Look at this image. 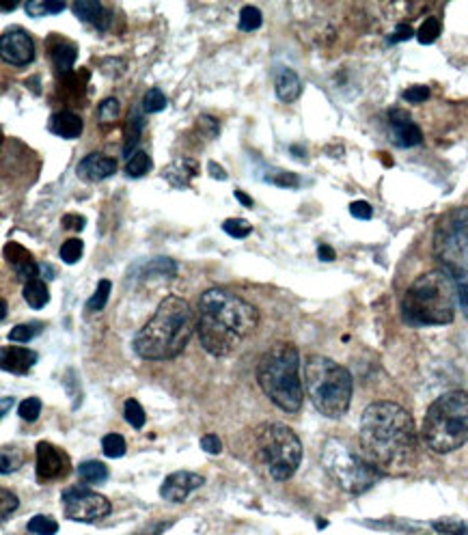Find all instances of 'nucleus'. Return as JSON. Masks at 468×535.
I'll use <instances>...</instances> for the list:
<instances>
[{
  "label": "nucleus",
  "instance_id": "nucleus-30",
  "mask_svg": "<svg viewBox=\"0 0 468 535\" xmlns=\"http://www.w3.org/2000/svg\"><path fill=\"white\" fill-rule=\"evenodd\" d=\"M110 290H113V283L108 279H102L98 283V290L91 296V301L87 303V309L89 311H102L106 307V303H108V296H110Z\"/></svg>",
  "mask_w": 468,
  "mask_h": 535
},
{
  "label": "nucleus",
  "instance_id": "nucleus-27",
  "mask_svg": "<svg viewBox=\"0 0 468 535\" xmlns=\"http://www.w3.org/2000/svg\"><path fill=\"white\" fill-rule=\"evenodd\" d=\"M65 9V3L61 0H33V3L26 4V13L30 18H44L48 13H61Z\"/></svg>",
  "mask_w": 468,
  "mask_h": 535
},
{
  "label": "nucleus",
  "instance_id": "nucleus-10",
  "mask_svg": "<svg viewBox=\"0 0 468 535\" xmlns=\"http://www.w3.org/2000/svg\"><path fill=\"white\" fill-rule=\"evenodd\" d=\"M434 253L449 270L468 272V207H454L436 224Z\"/></svg>",
  "mask_w": 468,
  "mask_h": 535
},
{
  "label": "nucleus",
  "instance_id": "nucleus-22",
  "mask_svg": "<svg viewBox=\"0 0 468 535\" xmlns=\"http://www.w3.org/2000/svg\"><path fill=\"white\" fill-rule=\"evenodd\" d=\"M196 175V164L193 160H178L171 167L164 169V178L171 181L173 186L182 189V186H188V181Z\"/></svg>",
  "mask_w": 468,
  "mask_h": 535
},
{
  "label": "nucleus",
  "instance_id": "nucleus-32",
  "mask_svg": "<svg viewBox=\"0 0 468 535\" xmlns=\"http://www.w3.org/2000/svg\"><path fill=\"white\" fill-rule=\"evenodd\" d=\"M24 464V452L18 447H3V475L13 473Z\"/></svg>",
  "mask_w": 468,
  "mask_h": 535
},
{
  "label": "nucleus",
  "instance_id": "nucleus-13",
  "mask_svg": "<svg viewBox=\"0 0 468 535\" xmlns=\"http://www.w3.org/2000/svg\"><path fill=\"white\" fill-rule=\"evenodd\" d=\"M0 55H3V61L9 63V66L24 67L35 58V44L30 39V35L22 29L7 31V33L0 37Z\"/></svg>",
  "mask_w": 468,
  "mask_h": 535
},
{
  "label": "nucleus",
  "instance_id": "nucleus-53",
  "mask_svg": "<svg viewBox=\"0 0 468 535\" xmlns=\"http://www.w3.org/2000/svg\"><path fill=\"white\" fill-rule=\"evenodd\" d=\"M317 255H320L322 261H333L334 259V250L331 249V246L322 244L320 249H317Z\"/></svg>",
  "mask_w": 468,
  "mask_h": 535
},
{
  "label": "nucleus",
  "instance_id": "nucleus-5",
  "mask_svg": "<svg viewBox=\"0 0 468 535\" xmlns=\"http://www.w3.org/2000/svg\"><path fill=\"white\" fill-rule=\"evenodd\" d=\"M257 382L270 399L285 413H298L302 406L300 355L294 344H276L259 358Z\"/></svg>",
  "mask_w": 468,
  "mask_h": 535
},
{
  "label": "nucleus",
  "instance_id": "nucleus-2",
  "mask_svg": "<svg viewBox=\"0 0 468 535\" xmlns=\"http://www.w3.org/2000/svg\"><path fill=\"white\" fill-rule=\"evenodd\" d=\"M259 313L251 303L225 290L201 294L196 309V333L212 356H229L255 333Z\"/></svg>",
  "mask_w": 468,
  "mask_h": 535
},
{
  "label": "nucleus",
  "instance_id": "nucleus-24",
  "mask_svg": "<svg viewBox=\"0 0 468 535\" xmlns=\"http://www.w3.org/2000/svg\"><path fill=\"white\" fill-rule=\"evenodd\" d=\"M141 276L143 279H152V276H167V279H171V276L178 275V266H175L173 259H164V257H158V259H152L147 261V264L141 266Z\"/></svg>",
  "mask_w": 468,
  "mask_h": 535
},
{
  "label": "nucleus",
  "instance_id": "nucleus-12",
  "mask_svg": "<svg viewBox=\"0 0 468 535\" xmlns=\"http://www.w3.org/2000/svg\"><path fill=\"white\" fill-rule=\"evenodd\" d=\"M72 470V462L63 449H58L52 443H37V479L39 481H56L67 478Z\"/></svg>",
  "mask_w": 468,
  "mask_h": 535
},
{
  "label": "nucleus",
  "instance_id": "nucleus-14",
  "mask_svg": "<svg viewBox=\"0 0 468 535\" xmlns=\"http://www.w3.org/2000/svg\"><path fill=\"white\" fill-rule=\"evenodd\" d=\"M204 484H205V479L201 478V475L190 473V470H178V473L169 475V478L162 481L160 496L171 503H184L186 499H188L190 492L201 488Z\"/></svg>",
  "mask_w": 468,
  "mask_h": 535
},
{
  "label": "nucleus",
  "instance_id": "nucleus-39",
  "mask_svg": "<svg viewBox=\"0 0 468 535\" xmlns=\"http://www.w3.org/2000/svg\"><path fill=\"white\" fill-rule=\"evenodd\" d=\"M141 130H143V117L136 112L134 117H130V123H127V141L124 147L127 158L132 156V147H134L138 143V138H141Z\"/></svg>",
  "mask_w": 468,
  "mask_h": 535
},
{
  "label": "nucleus",
  "instance_id": "nucleus-44",
  "mask_svg": "<svg viewBox=\"0 0 468 535\" xmlns=\"http://www.w3.org/2000/svg\"><path fill=\"white\" fill-rule=\"evenodd\" d=\"M119 101H117L115 98H106L102 104H100V110H98V117L100 121L102 123H113L117 117H119Z\"/></svg>",
  "mask_w": 468,
  "mask_h": 535
},
{
  "label": "nucleus",
  "instance_id": "nucleus-8",
  "mask_svg": "<svg viewBox=\"0 0 468 535\" xmlns=\"http://www.w3.org/2000/svg\"><path fill=\"white\" fill-rule=\"evenodd\" d=\"M255 452L270 478L285 481L300 467L302 443L291 427L264 424L255 430Z\"/></svg>",
  "mask_w": 468,
  "mask_h": 535
},
{
  "label": "nucleus",
  "instance_id": "nucleus-31",
  "mask_svg": "<svg viewBox=\"0 0 468 535\" xmlns=\"http://www.w3.org/2000/svg\"><path fill=\"white\" fill-rule=\"evenodd\" d=\"M264 22V15L259 12L257 7H253V4H247V7L240 12V29L247 31V33H253V31H257L259 26Z\"/></svg>",
  "mask_w": 468,
  "mask_h": 535
},
{
  "label": "nucleus",
  "instance_id": "nucleus-35",
  "mask_svg": "<svg viewBox=\"0 0 468 535\" xmlns=\"http://www.w3.org/2000/svg\"><path fill=\"white\" fill-rule=\"evenodd\" d=\"M126 449H127V445H126L124 436H121V434H106L102 438V452H104V456H108V458H121L126 453Z\"/></svg>",
  "mask_w": 468,
  "mask_h": 535
},
{
  "label": "nucleus",
  "instance_id": "nucleus-40",
  "mask_svg": "<svg viewBox=\"0 0 468 535\" xmlns=\"http://www.w3.org/2000/svg\"><path fill=\"white\" fill-rule=\"evenodd\" d=\"M143 109L145 112H160L167 109V95L162 93L160 89L153 87L145 93V100H143Z\"/></svg>",
  "mask_w": 468,
  "mask_h": 535
},
{
  "label": "nucleus",
  "instance_id": "nucleus-16",
  "mask_svg": "<svg viewBox=\"0 0 468 535\" xmlns=\"http://www.w3.org/2000/svg\"><path fill=\"white\" fill-rule=\"evenodd\" d=\"M76 171L78 178L87 181H102L117 173V162L115 158L104 156V153H89L87 158H82L81 162H78Z\"/></svg>",
  "mask_w": 468,
  "mask_h": 535
},
{
  "label": "nucleus",
  "instance_id": "nucleus-33",
  "mask_svg": "<svg viewBox=\"0 0 468 535\" xmlns=\"http://www.w3.org/2000/svg\"><path fill=\"white\" fill-rule=\"evenodd\" d=\"M29 531L35 535H56L58 522L52 516H35L29 521Z\"/></svg>",
  "mask_w": 468,
  "mask_h": 535
},
{
  "label": "nucleus",
  "instance_id": "nucleus-49",
  "mask_svg": "<svg viewBox=\"0 0 468 535\" xmlns=\"http://www.w3.org/2000/svg\"><path fill=\"white\" fill-rule=\"evenodd\" d=\"M84 223H87V218L78 216V214H65L63 216V227L72 229V232H82Z\"/></svg>",
  "mask_w": 468,
  "mask_h": 535
},
{
  "label": "nucleus",
  "instance_id": "nucleus-42",
  "mask_svg": "<svg viewBox=\"0 0 468 535\" xmlns=\"http://www.w3.org/2000/svg\"><path fill=\"white\" fill-rule=\"evenodd\" d=\"M82 250H84L82 240H78V238L67 240V242L61 246V259L65 261V264H69V266L76 264V261L82 257Z\"/></svg>",
  "mask_w": 468,
  "mask_h": 535
},
{
  "label": "nucleus",
  "instance_id": "nucleus-37",
  "mask_svg": "<svg viewBox=\"0 0 468 535\" xmlns=\"http://www.w3.org/2000/svg\"><path fill=\"white\" fill-rule=\"evenodd\" d=\"M222 229L231 235V238H247V235H251L253 232V224L248 221H244V218H227L225 223H222Z\"/></svg>",
  "mask_w": 468,
  "mask_h": 535
},
{
  "label": "nucleus",
  "instance_id": "nucleus-38",
  "mask_svg": "<svg viewBox=\"0 0 468 535\" xmlns=\"http://www.w3.org/2000/svg\"><path fill=\"white\" fill-rule=\"evenodd\" d=\"M440 35V20L438 18H428L425 22L421 24V29H419L417 33V39L421 41V44H434L436 39H438Z\"/></svg>",
  "mask_w": 468,
  "mask_h": 535
},
{
  "label": "nucleus",
  "instance_id": "nucleus-7",
  "mask_svg": "<svg viewBox=\"0 0 468 535\" xmlns=\"http://www.w3.org/2000/svg\"><path fill=\"white\" fill-rule=\"evenodd\" d=\"M421 436L434 453H451L468 443V393L449 390L428 408Z\"/></svg>",
  "mask_w": 468,
  "mask_h": 535
},
{
  "label": "nucleus",
  "instance_id": "nucleus-15",
  "mask_svg": "<svg viewBox=\"0 0 468 535\" xmlns=\"http://www.w3.org/2000/svg\"><path fill=\"white\" fill-rule=\"evenodd\" d=\"M388 126L393 132V143L397 147H414L423 141V134L419 126L411 119L406 110L393 109L388 112Z\"/></svg>",
  "mask_w": 468,
  "mask_h": 535
},
{
  "label": "nucleus",
  "instance_id": "nucleus-20",
  "mask_svg": "<svg viewBox=\"0 0 468 535\" xmlns=\"http://www.w3.org/2000/svg\"><path fill=\"white\" fill-rule=\"evenodd\" d=\"M72 12L78 20L95 24L100 31H106V26L110 22V13L106 12L102 4L95 3V0H78V3H74Z\"/></svg>",
  "mask_w": 468,
  "mask_h": 535
},
{
  "label": "nucleus",
  "instance_id": "nucleus-29",
  "mask_svg": "<svg viewBox=\"0 0 468 535\" xmlns=\"http://www.w3.org/2000/svg\"><path fill=\"white\" fill-rule=\"evenodd\" d=\"M446 270H449V268H446ZM449 272L455 281L457 304H460V309L468 318V272L466 270H449Z\"/></svg>",
  "mask_w": 468,
  "mask_h": 535
},
{
  "label": "nucleus",
  "instance_id": "nucleus-54",
  "mask_svg": "<svg viewBox=\"0 0 468 535\" xmlns=\"http://www.w3.org/2000/svg\"><path fill=\"white\" fill-rule=\"evenodd\" d=\"M207 167H210V171H212V178H216V180H227L225 169L218 167L216 162H210V164H207Z\"/></svg>",
  "mask_w": 468,
  "mask_h": 535
},
{
  "label": "nucleus",
  "instance_id": "nucleus-52",
  "mask_svg": "<svg viewBox=\"0 0 468 535\" xmlns=\"http://www.w3.org/2000/svg\"><path fill=\"white\" fill-rule=\"evenodd\" d=\"M414 33H412V29L408 24H400L395 29V35H393V41H406V39H411Z\"/></svg>",
  "mask_w": 468,
  "mask_h": 535
},
{
  "label": "nucleus",
  "instance_id": "nucleus-3",
  "mask_svg": "<svg viewBox=\"0 0 468 535\" xmlns=\"http://www.w3.org/2000/svg\"><path fill=\"white\" fill-rule=\"evenodd\" d=\"M196 329L195 311L182 296H167L156 313L138 330L132 347L145 361H169L179 356Z\"/></svg>",
  "mask_w": 468,
  "mask_h": 535
},
{
  "label": "nucleus",
  "instance_id": "nucleus-9",
  "mask_svg": "<svg viewBox=\"0 0 468 535\" xmlns=\"http://www.w3.org/2000/svg\"><path fill=\"white\" fill-rule=\"evenodd\" d=\"M322 464L326 473L339 488L350 495H363L374 488L382 473L371 467L363 458V453H354L345 443L337 438H328L322 449Z\"/></svg>",
  "mask_w": 468,
  "mask_h": 535
},
{
  "label": "nucleus",
  "instance_id": "nucleus-19",
  "mask_svg": "<svg viewBox=\"0 0 468 535\" xmlns=\"http://www.w3.org/2000/svg\"><path fill=\"white\" fill-rule=\"evenodd\" d=\"M48 130L56 134V136L72 141V138L81 136L84 130V123L81 117L74 115V112L63 110V112H55V115L50 117V121H48Z\"/></svg>",
  "mask_w": 468,
  "mask_h": 535
},
{
  "label": "nucleus",
  "instance_id": "nucleus-17",
  "mask_svg": "<svg viewBox=\"0 0 468 535\" xmlns=\"http://www.w3.org/2000/svg\"><path fill=\"white\" fill-rule=\"evenodd\" d=\"M0 358H3L4 372L24 376V373H29L37 363V352L22 346H4L3 352H0Z\"/></svg>",
  "mask_w": 468,
  "mask_h": 535
},
{
  "label": "nucleus",
  "instance_id": "nucleus-4",
  "mask_svg": "<svg viewBox=\"0 0 468 535\" xmlns=\"http://www.w3.org/2000/svg\"><path fill=\"white\" fill-rule=\"evenodd\" d=\"M455 304V281L451 272L443 268V270L425 272L408 287L402 301V313L414 329L445 326L454 322Z\"/></svg>",
  "mask_w": 468,
  "mask_h": 535
},
{
  "label": "nucleus",
  "instance_id": "nucleus-58",
  "mask_svg": "<svg viewBox=\"0 0 468 535\" xmlns=\"http://www.w3.org/2000/svg\"><path fill=\"white\" fill-rule=\"evenodd\" d=\"M4 318H7V303L3 301V320H4Z\"/></svg>",
  "mask_w": 468,
  "mask_h": 535
},
{
  "label": "nucleus",
  "instance_id": "nucleus-55",
  "mask_svg": "<svg viewBox=\"0 0 468 535\" xmlns=\"http://www.w3.org/2000/svg\"><path fill=\"white\" fill-rule=\"evenodd\" d=\"M236 199L242 203V206H247V207H253V199L248 195H244L242 190H236Z\"/></svg>",
  "mask_w": 468,
  "mask_h": 535
},
{
  "label": "nucleus",
  "instance_id": "nucleus-21",
  "mask_svg": "<svg viewBox=\"0 0 468 535\" xmlns=\"http://www.w3.org/2000/svg\"><path fill=\"white\" fill-rule=\"evenodd\" d=\"M276 95H279L281 101H287V104H291V101H296L300 98L302 93V80L298 78V74L294 69L290 67H283L279 74H276Z\"/></svg>",
  "mask_w": 468,
  "mask_h": 535
},
{
  "label": "nucleus",
  "instance_id": "nucleus-28",
  "mask_svg": "<svg viewBox=\"0 0 468 535\" xmlns=\"http://www.w3.org/2000/svg\"><path fill=\"white\" fill-rule=\"evenodd\" d=\"M149 169H152V158H149L145 152H134L130 158H127L126 173L130 175V178H141V175H145Z\"/></svg>",
  "mask_w": 468,
  "mask_h": 535
},
{
  "label": "nucleus",
  "instance_id": "nucleus-57",
  "mask_svg": "<svg viewBox=\"0 0 468 535\" xmlns=\"http://www.w3.org/2000/svg\"><path fill=\"white\" fill-rule=\"evenodd\" d=\"M18 7V4L12 3V4H3V12H13V9Z\"/></svg>",
  "mask_w": 468,
  "mask_h": 535
},
{
  "label": "nucleus",
  "instance_id": "nucleus-18",
  "mask_svg": "<svg viewBox=\"0 0 468 535\" xmlns=\"http://www.w3.org/2000/svg\"><path fill=\"white\" fill-rule=\"evenodd\" d=\"M4 255H7L9 264L13 266L18 279L24 281V285L26 283L35 281L37 276H39V266L35 264L33 257H30V253H26L22 246H18V244L4 246Z\"/></svg>",
  "mask_w": 468,
  "mask_h": 535
},
{
  "label": "nucleus",
  "instance_id": "nucleus-11",
  "mask_svg": "<svg viewBox=\"0 0 468 535\" xmlns=\"http://www.w3.org/2000/svg\"><path fill=\"white\" fill-rule=\"evenodd\" d=\"M63 512L74 522H98L113 512V505L106 496L89 488H67L61 496Z\"/></svg>",
  "mask_w": 468,
  "mask_h": 535
},
{
  "label": "nucleus",
  "instance_id": "nucleus-6",
  "mask_svg": "<svg viewBox=\"0 0 468 535\" xmlns=\"http://www.w3.org/2000/svg\"><path fill=\"white\" fill-rule=\"evenodd\" d=\"M305 389L308 399L328 419H342L352 401V376L328 356H308L305 361Z\"/></svg>",
  "mask_w": 468,
  "mask_h": 535
},
{
  "label": "nucleus",
  "instance_id": "nucleus-34",
  "mask_svg": "<svg viewBox=\"0 0 468 535\" xmlns=\"http://www.w3.org/2000/svg\"><path fill=\"white\" fill-rule=\"evenodd\" d=\"M124 413H126V421L130 424L134 430H141L143 425H145V410H143V406L138 404L136 399H127L126 406H124Z\"/></svg>",
  "mask_w": 468,
  "mask_h": 535
},
{
  "label": "nucleus",
  "instance_id": "nucleus-1",
  "mask_svg": "<svg viewBox=\"0 0 468 535\" xmlns=\"http://www.w3.org/2000/svg\"><path fill=\"white\" fill-rule=\"evenodd\" d=\"M360 453L382 475H406L417 467L419 436L412 415L395 401H374L360 417Z\"/></svg>",
  "mask_w": 468,
  "mask_h": 535
},
{
  "label": "nucleus",
  "instance_id": "nucleus-56",
  "mask_svg": "<svg viewBox=\"0 0 468 535\" xmlns=\"http://www.w3.org/2000/svg\"><path fill=\"white\" fill-rule=\"evenodd\" d=\"M13 401H15L13 398H7V395H4V398H3V410H0V415H3V417L7 415L9 408H12V406H13Z\"/></svg>",
  "mask_w": 468,
  "mask_h": 535
},
{
  "label": "nucleus",
  "instance_id": "nucleus-46",
  "mask_svg": "<svg viewBox=\"0 0 468 535\" xmlns=\"http://www.w3.org/2000/svg\"><path fill=\"white\" fill-rule=\"evenodd\" d=\"M429 98V89L423 87V84H417V87H411L403 91V100L411 101V104H421Z\"/></svg>",
  "mask_w": 468,
  "mask_h": 535
},
{
  "label": "nucleus",
  "instance_id": "nucleus-45",
  "mask_svg": "<svg viewBox=\"0 0 468 535\" xmlns=\"http://www.w3.org/2000/svg\"><path fill=\"white\" fill-rule=\"evenodd\" d=\"M0 499H3L0 501V516H3V521H7V518L18 510L20 501L18 496H15L13 492H9L7 488H3V492H0Z\"/></svg>",
  "mask_w": 468,
  "mask_h": 535
},
{
  "label": "nucleus",
  "instance_id": "nucleus-51",
  "mask_svg": "<svg viewBox=\"0 0 468 535\" xmlns=\"http://www.w3.org/2000/svg\"><path fill=\"white\" fill-rule=\"evenodd\" d=\"M169 527H171V522H152V524H147V527H143L141 531H136L132 535H160L164 529H169Z\"/></svg>",
  "mask_w": 468,
  "mask_h": 535
},
{
  "label": "nucleus",
  "instance_id": "nucleus-36",
  "mask_svg": "<svg viewBox=\"0 0 468 535\" xmlns=\"http://www.w3.org/2000/svg\"><path fill=\"white\" fill-rule=\"evenodd\" d=\"M434 529L443 535H468V522L457 521V518H445V521H436Z\"/></svg>",
  "mask_w": 468,
  "mask_h": 535
},
{
  "label": "nucleus",
  "instance_id": "nucleus-48",
  "mask_svg": "<svg viewBox=\"0 0 468 535\" xmlns=\"http://www.w3.org/2000/svg\"><path fill=\"white\" fill-rule=\"evenodd\" d=\"M201 449H204L205 453H212V456H218V453L222 452V443L221 438L216 434H205L201 438Z\"/></svg>",
  "mask_w": 468,
  "mask_h": 535
},
{
  "label": "nucleus",
  "instance_id": "nucleus-43",
  "mask_svg": "<svg viewBox=\"0 0 468 535\" xmlns=\"http://www.w3.org/2000/svg\"><path fill=\"white\" fill-rule=\"evenodd\" d=\"M39 415H41V399L39 398H29L20 404V417H22L24 421H29V424H33V421L39 419Z\"/></svg>",
  "mask_w": 468,
  "mask_h": 535
},
{
  "label": "nucleus",
  "instance_id": "nucleus-47",
  "mask_svg": "<svg viewBox=\"0 0 468 535\" xmlns=\"http://www.w3.org/2000/svg\"><path fill=\"white\" fill-rule=\"evenodd\" d=\"M350 214H352L354 218H359V221H369V218L374 216V210H371V206L367 201H354L352 206H350Z\"/></svg>",
  "mask_w": 468,
  "mask_h": 535
},
{
  "label": "nucleus",
  "instance_id": "nucleus-26",
  "mask_svg": "<svg viewBox=\"0 0 468 535\" xmlns=\"http://www.w3.org/2000/svg\"><path fill=\"white\" fill-rule=\"evenodd\" d=\"M76 46L72 44H61L56 48H52V61L58 72H69L74 63H76Z\"/></svg>",
  "mask_w": 468,
  "mask_h": 535
},
{
  "label": "nucleus",
  "instance_id": "nucleus-50",
  "mask_svg": "<svg viewBox=\"0 0 468 535\" xmlns=\"http://www.w3.org/2000/svg\"><path fill=\"white\" fill-rule=\"evenodd\" d=\"M270 181H274L276 186H287V189H296V186L300 184V180H298L294 173H285V171H279L276 178H273Z\"/></svg>",
  "mask_w": 468,
  "mask_h": 535
},
{
  "label": "nucleus",
  "instance_id": "nucleus-23",
  "mask_svg": "<svg viewBox=\"0 0 468 535\" xmlns=\"http://www.w3.org/2000/svg\"><path fill=\"white\" fill-rule=\"evenodd\" d=\"M22 296H24V301L29 303V307H33V309H44L46 304L50 303V292H48L46 283L39 279L26 283Z\"/></svg>",
  "mask_w": 468,
  "mask_h": 535
},
{
  "label": "nucleus",
  "instance_id": "nucleus-41",
  "mask_svg": "<svg viewBox=\"0 0 468 535\" xmlns=\"http://www.w3.org/2000/svg\"><path fill=\"white\" fill-rule=\"evenodd\" d=\"M41 324H18L13 326L12 333H9V341H15V344H29L33 337L39 333Z\"/></svg>",
  "mask_w": 468,
  "mask_h": 535
},
{
  "label": "nucleus",
  "instance_id": "nucleus-25",
  "mask_svg": "<svg viewBox=\"0 0 468 535\" xmlns=\"http://www.w3.org/2000/svg\"><path fill=\"white\" fill-rule=\"evenodd\" d=\"M78 473H81V478L89 481V484H102V481L108 479V469H106V464L98 462V460L82 462L81 467H78Z\"/></svg>",
  "mask_w": 468,
  "mask_h": 535
}]
</instances>
